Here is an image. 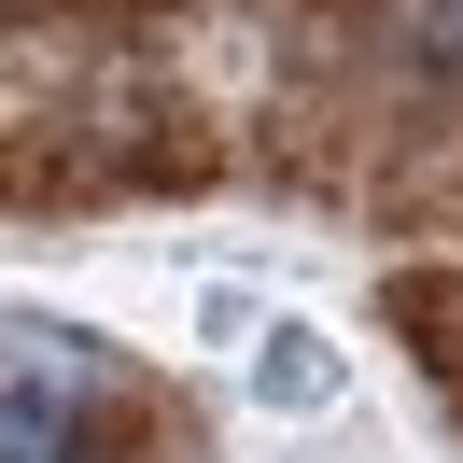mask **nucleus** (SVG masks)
Returning a JSON list of instances; mask_svg holds the SVG:
<instances>
[{
	"mask_svg": "<svg viewBox=\"0 0 463 463\" xmlns=\"http://www.w3.org/2000/svg\"><path fill=\"white\" fill-rule=\"evenodd\" d=\"M267 393H281V407H323V393H337V351H323L309 323H267Z\"/></svg>",
	"mask_w": 463,
	"mask_h": 463,
	"instance_id": "f03ea898",
	"label": "nucleus"
},
{
	"mask_svg": "<svg viewBox=\"0 0 463 463\" xmlns=\"http://www.w3.org/2000/svg\"><path fill=\"white\" fill-rule=\"evenodd\" d=\"M393 29H407V57H421V71H449V85H463V0H393Z\"/></svg>",
	"mask_w": 463,
	"mask_h": 463,
	"instance_id": "20e7f679",
	"label": "nucleus"
},
{
	"mask_svg": "<svg viewBox=\"0 0 463 463\" xmlns=\"http://www.w3.org/2000/svg\"><path fill=\"white\" fill-rule=\"evenodd\" d=\"M393 323L435 337V365H463V281H393Z\"/></svg>",
	"mask_w": 463,
	"mask_h": 463,
	"instance_id": "7ed1b4c3",
	"label": "nucleus"
},
{
	"mask_svg": "<svg viewBox=\"0 0 463 463\" xmlns=\"http://www.w3.org/2000/svg\"><path fill=\"white\" fill-rule=\"evenodd\" d=\"M85 393H99V351L71 323H0V463H71Z\"/></svg>",
	"mask_w": 463,
	"mask_h": 463,
	"instance_id": "f257e3e1",
	"label": "nucleus"
}]
</instances>
